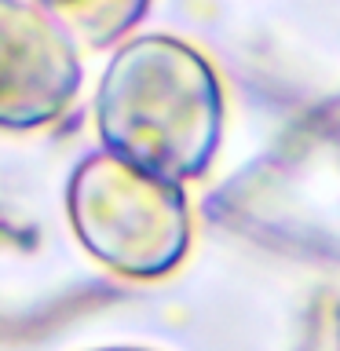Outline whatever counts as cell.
I'll return each mask as SVG.
<instances>
[{"label": "cell", "instance_id": "obj_1", "mask_svg": "<svg viewBox=\"0 0 340 351\" xmlns=\"http://www.w3.org/2000/svg\"><path fill=\"white\" fill-rule=\"evenodd\" d=\"M223 114V84L212 62L165 33L121 44L95 92L103 154L172 183L212 169Z\"/></svg>", "mask_w": 340, "mask_h": 351}, {"label": "cell", "instance_id": "obj_2", "mask_svg": "<svg viewBox=\"0 0 340 351\" xmlns=\"http://www.w3.org/2000/svg\"><path fill=\"white\" fill-rule=\"evenodd\" d=\"M66 216L88 256L139 282L172 274L194 234L183 183L139 172L103 150L77 161L66 183Z\"/></svg>", "mask_w": 340, "mask_h": 351}, {"label": "cell", "instance_id": "obj_3", "mask_svg": "<svg viewBox=\"0 0 340 351\" xmlns=\"http://www.w3.org/2000/svg\"><path fill=\"white\" fill-rule=\"evenodd\" d=\"M81 92L77 44L29 0H0V128L59 121Z\"/></svg>", "mask_w": 340, "mask_h": 351}, {"label": "cell", "instance_id": "obj_4", "mask_svg": "<svg viewBox=\"0 0 340 351\" xmlns=\"http://www.w3.org/2000/svg\"><path fill=\"white\" fill-rule=\"evenodd\" d=\"M33 4L73 44L103 51L117 44L132 26H139L150 0H33Z\"/></svg>", "mask_w": 340, "mask_h": 351}, {"label": "cell", "instance_id": "obj_5", "mask_svg": "<svg viewBox=\"0 0 340 351\" xmlns=\"http://www.w3.org/2000/svg\"><path fill=\"white\" fill-rule=\"evenodd\" d=\"M99 351H147V348H99Z\"/></svg>", "mask_w": 340, "mask_h": 351}]
</instances>
